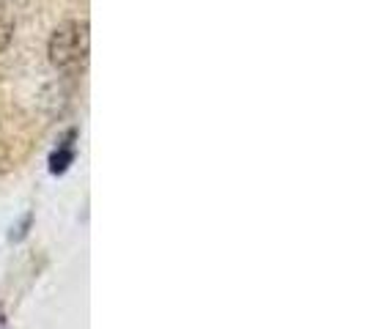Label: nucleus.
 Masks as SVG:
<instances>
[{
  "label": "nucleus",
  "instance_id": "f257e3e1",
  "mask_svg": "<svg viewBox=\"0 0 365 329\" xmlns=\"http://www.w3.org/2000/svg\"><path fill=\"white\" fill-rule=\"evenodd\" d=\"M50 61L55 69L74 72L88 61V25L86 22H63L50 38Z\"/></svg>",
  "mask_w": 365,
  "mask_h": 329
},
{
  "label": "nucleus",
  "instance_id": "f03ea898",
  "mask_svg": "<svg viewBox=\"0 0 365 329\" xmlns=\"http://www.w3.org/2000/svg\"><path fill=\"white\" fill-rule=\"evenodd\" d=\"M74 160V146H72V135H69V140H63V146L58 148L53 154V160H50V170L53 173H63Z\"/></svg>",
  "mask_w": 365,
  "mask_h": 329
},
{
  "label": "nucleus",
  "instance_id": "7ed1b4c3",
  "mask_svg": "<svg viewBox=\"0 0 365 329\" xmlns=\"http://www.w3.org/2000/svg\"><path fill=\"white\" fill-rule=\"evenodd\" d=\"M11 38H14V17H11L9 6L0 3V53L11 44Z\"/></svg>",
  "mask_w": 365,
  "mask_h": 329
}]
</instances>
